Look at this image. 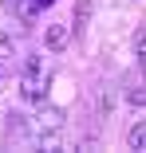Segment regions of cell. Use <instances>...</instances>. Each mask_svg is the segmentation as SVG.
Here are the masks:
<instances>
[{
  "mask_svg": "<svg viewBox=\"0 0 146 153\" xmlns=\"http://www.w3.org/2000/svg\"><path fill=\"white\" fill-rule=\"evenodd\" d=\"M126 145H130V149H146V122H142V118L130 126V134H126Z\"/></svg>",
  "mask_w": 146,
  "mask_h": 153,
  "instance_id": "obj_4",
  "label": "cell"
},
{
  "mask_svg": "<svg viewBox=\"0 0 146 153\" xmlns=\"http://www.w3.org/2000/svg\"><path fill=\"white\" fill-rule=\"evenodd\" d=\"M8 63H12V43H8V36H0V79H4Z\"/></svg>",
  "mask_w": 146,
  "mask_h": 153,
  "instance_id": "obj_5",
  "label": "cell"
},
{
  "mask_svg": "<svg viewBox=\"0 0 146 153\" xmlns=\"http://www.w3.org/2000/svg\"><path fill=\"white\" fill-rule=\"evenodd\" d=\"M59 130H63V114H59V110H40V114H36V134H40V137H44V134L55 137Z\"/></svg>",
  "mask_w": 146,
  "mask_h": 153,
  "instance_id": "obj_2",
  "label": "cell"
},
{
  "mask_svg": "<svg viewBox=\"0 0 146 153\" xmlns=\"http://www.w3.org/2000/svg\"><path fill=\"white\" fill-rule=\"evenodd\" d=\"M47 82H51V71H47V63L40 55H32L28 59V67H24V75H20V94L28 98V102H44V94H47Z\"/></svg>",
  "mask_w": 146,
  "mask_h": 153,
  "instance_id": "obj_1",
  "label": "cell"
},
{
  "mask_svg": "<svg viewBox=\"0 0 146 153\" xmlns=\"http://www.w3.org/2000/svg\"><path fill=\"white\" fill-rule=\"evenodd\" d=\"M71 39V24H51L47 27V51H63Z\"/></svg>",
  "mask_w": 146,
  "mask_h": 153,
  "instance_id": "obj_3",
  "label": "cell"
}]
</instances>
